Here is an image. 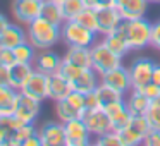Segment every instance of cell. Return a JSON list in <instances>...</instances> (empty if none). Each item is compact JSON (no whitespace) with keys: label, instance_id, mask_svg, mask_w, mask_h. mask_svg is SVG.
Segmentation results:
<instances>
[{"label":"cell","instance_id":"obj_1","mask_svg":"<svg viewBox=\"0 0 160 146\" xmlns=\"http://www.w3.org/2000/svg\"><path fill=\"white\" fill-rule=\"evenodd\" d=\"M26 35H28V41L35 46L36 50H48L53 45L62 40L60 36V26L52 24L43 17H36L26 26Z\"/></svg>","mask_w":160,"mask_h":146},{"label":"cell","instance_id":"obj_2","mask_svg":"<svg viewBox=\"0 0 160 146\" xmlns=\"http://www.w3.org/2000/svg\"><path fill=\"white\" fill-rule=\"evenodd\" d=\"M152 24L146 17L124 19L117 31L124 36L129 50H143L152 41Z\"/></svg>","mask_w":160,"mask_h":146},{"label":"cell","instance_id":"obj_3","mask_svg":"<svg viewBox=\"0 0 160 146\" xmlns=\"http://www.w3.org/2000/svg\"><path fill=\"white\" fill-rule=\"evenodd\" d=\"M60 36L67 46H91L97 41V33L84 28L76 19L66 21L60 26Z\"/></svg>","mask_w":160,"mask_h":146},{"label":"cell","instance_id":"obj_4","mask_svg":"<svg viewBox=\"0 0 160 146\" xmlns=\"http://www.w3.org/2000/svg\"><path fill=\"white\" fill-rule=\"evenodd\" d=\"M86 112L84 105V93L71 91L66 98L55 101V114L60 122H69L72 119H81Z\"/></svg>","mask_w":160,"mask_h":146},{"label":"cell","instance_id":"obj_5","mask_svg":"<svg viewBox=\"0 0 160 146\" xmlns=\"http://www.w3.org/2000/svg\"><path fill=\"white\" fill-rule=\"evenodd\" d=\"M150 131H152V124L146 115H132L129 124L117 132L121 136L122 146H138L143 144V139Z\"/></svg>","mask_w":160,"mask_h":146},{"label":"cell","instance_id":"obj_6","mask_svg":"<svg viewBox=\"0 0 160 146\" xmlns=\"http://www.w3.org/2000/svg\"><path fill=\"white\" fill-rule=\"evenodd\" d=\"M119 66H122V57L115 55L103 41H95L91 45V67L100 76Z\"/></svg>","mask_w":160,"mask_h":146},{"label":"cell","instance_id":"obj_7","mask_svg":"<svg viewBox=\"0 0 160 146\" xmlns=\"http://www.w3.org/2000/svg\"><path fill=\"white\" fill-rule=\"evenodd\" d=\"M153 66H155V62L148 57H136L129 64L128 71H129V76H131L132 90H143L148 83H152Z\"/></svg>","mask_w":160,"mask_h":146},{"label":"cell","instance_id":"obj_8","mask_svg":"<svg viewBox=\"0 0 160 146\" xmlns=\"http://www.w3.org/2000/svg\"><path fill=\"white\" fill-rule=\"evenodd\" d=\"M81 119H83V122L86 124L88 131L91 132L93 138H100V136L105 134V132L112 131V120L102 107L86 110Z\"/></svg>","mask_w":160,"mask_h":146},{"label":"cell","instance_id":"obj_9","mask_svg":"<svg viewBox=\"0 0 160 146\" xmlns=\"http://www.w3.org/2000/svg\"><path fill=\"white\" fill-rule=\"evenodd\" d=\"M42 110V101L24 95L22 91L18 93V100L14 105V115L24 124H35Z\"/></svg>","mask_w":160,"mask_h":146},{"label":"cell","instance_id":"obj_10","mask_svg":"<svg viewBox=\"0 0 160 146\" xmlns=\"http://www.w3.org/2000/svg\"><path fill=\"white\" fill-rule=\"evenodd\" d=\"M43 0H12L11 12L21 26H28L31 21L40 17Z\"/></svg>","mask_w":160,"mask_h":146},{"label":"cell","instance_id":"obj_11","mask_svg":"<svg viewBox=\"0 0 160 146\" xmlns=\"http://www.w3.org/2000/svg\"><path fill=\"white\" fill-rule=\"evenodd\" d=\"M66 127V146H88L91 144V132L88 131L83 119H72L64 122Z\"/></svg>","mask_w":160,"mask_h":146},{"label":"cell","instance_id":"obj_12","mask_svg":"<svg viewBox=\"0 0 160 146\" xmlns=\"http://www.w3.org/2000/svg\"><path fill=\"white\" fill-rule=\"evenodd\" d=\"M38 138L42 146H66V127L64 122L48 120L38 127Z\"/></svg>","mask_w":160,"mask_h":146},{"label":"cell","instance_id":"obj_13","mask_svg":"<svg viewBox=\"0 0 160 146\" xmlns=\"http://www.w3.org/2000/svg\"><path fill=\"white\" fill-rule=\"evenodd\" d=\"M100 83L114 88L115 91H119V93H122V95H128L129 91L132 90L131 76H129L128 67H124V66H119V67H115V69H110L105 74H102Z\"/></svg>","mask_w":160,"mask_h":146},{"label":"cell","instance_id":"obj_14","mask_svg":"<svg viewBox=\"0 0 160 146\" xmlns=\"http://www.w3.org/2000/svg\"><path fill=\"white\" fill-rule=\"evenodd\" d=\"M21 91L28 96L35 98V100H47L48 98V74L35 69L33 74L29 76V79L26 81V84L21 88Z\"/></svg>","mask_w":160,"mask_h":146},{"label":"cell","instance_id":"obj_15","mask_svg":"<svg viewBox=\"0 0 160 146\" xmlns=\"http://www.w3.org/2000/svg\"><path fill=\"white\" fill-rule=\"evenodd\" d=\"M124 21L115 5H108V7L98 9L97 11V22H98V35L105 36L108 33H114L115 29L121 26Z\"/></svg>","mask_w":160,"mask_h":146},{"label":"cell","instance_id":"obj_16","mask_svg":"<svg viewBox=\"0 0 160 146\" xmlns=\"http://www.w3.org/2000/svg\"><path fill=\"white\" fill-rule=\"evenodd\" d=\"M105 112H107V115L110 117L112 120V129L114 131H121L122 127H126V125L129 124V120H131L132 114L129 112L128 105H126V98L124 100H119V101H114V103L107 105V107H102Z\"/></svg>","mask_w":160,"mask_h":146},{"label":"cell","instance_id":"obj_17","mask_svg":"<svg viewBox=\"0 0 160 146\" xmlns=\"http://www.w3.org/2000/svg\"><path fill=\"white\" fill-rule=\"evenodd\" d=\"M60 64H62V57L48 48V50H40V52L36 53V59H35V62H33V66H35L36 71L45 72L50 76V74L59 71Z\"/></svg>","mask_w":160,"mask_h":146},{"label":"cell","instance_id":"obj_18","mask_svg":"<svg viewBox=\"0 0 160 146\" xmlns=\"http://www.w3.org/2000/svg\"><path fill=\"white\" fill-rule=\"evenodd\" d=\"M24 125V122L19 120L14 114L0 115V132L4 138V146H16V134Z\"/></svg>","mask_w":160,"mask_h":146},{"label":"cell","instance_id":"obj_19","mask_svg":"<svg viewBox=\"0 0 160 146\" xmlns=\"http://www.w3.org/2000/svg\"><path fill=\"white\" fill-rule=\"evenodd\" d=\"M72 91V84L69 79L62 76L60 72H53L48 76V98L53 101H59L66 98Z\"/></svg>","mask_w":160,"mask_h":146},{"label":"cell","instance_id":"obj_20","mask_svg":"<svg viewBox=\"0 0 160 146\" xmlns=\"http://www.w3.org/2000/svg\"><path fill=\"white\" fill-rule=\"evenodd\" d=\"M72 90L79 91V93H90V91L97 90V86L100 84V74L93 69V67H88L83 69L79 72V76L72 81Z\"/></svg>","mask_w":160,"mask_h":146},{"label":"cell","instance_id":"obj_21","mask_svg":"<svg viewBox=\"0 0 160 146\" xmlns=\"http://www.w3.org/2000/svg\"><path fill=\"white\" fill-rule=\"evenodd\" d=\"M148 0H121L117 4V9L122 19H138L145 17L146 11H148Z\"/></svg>","mask_w":160,"mask_h":146},{"label":"cell","instance_id":"obj_22","mask_svg":"<svg viewBox=\"0 0 160 146\" xmlns=\"http://www.w3.org/2000/svg\"><path fill=\"white\" fill-rule=\"evenodd\" d=\"M24 41H28V35L26 29H22L19 24H9L5 31L0 35V46L4 48H16Z\"/></svg>","mask_w":160,"mask_h":146},{"label":"cell","instance_id":"obj_23","mask_svg":"<svg viewBox=\"0 0 160 146\" xmlns=\"http://www.w3.org/2000/svg\"><path fill=\"white\" fill-rule=\"evenodd\" d=\"M62 59L81 69H88L91 67V46H67Z\"/></svg>","mask_w":160,"mask_h":146},{"label":"cell","instance_id":"obj_24","mask_svg":"<svg viewBox=\"0 0 160 146\" xmlns=\"http://www.w3.org/2000/svg\"><path fill=\"white\" fill-rule=\"evenodd\" d=\"M35 71L33 64H24V62H16L9 67V72H11V86L14 90L21 91V88L26 84V81L29 79V76Z\"/></svg>","mask_w":160,"mask_h":146},{"label":"cell","instance_id":"obj_25","mask_svg":"<svg viewBox=\"0 0 160 146\" xmlns=\"http://www.w3.org/2000/svg\"><path fill=\"white\" fill-rule=\"evenodd\" d=\"M126 105H128L129 112L132 115H146L150 105H152V100L146 96L143 91L139 90H131L126 98Z\"/></svg>","mask_w":160,"mask_h":146},{"label":"cell","instance_id":"obj_26","mask_svg":"<svg viewBox=\"0 0 160 146\" xmlns=\"http://www.w3.org/2000/svg\"><path fill=\"white\" fill-rule=\"evenodd\" d=\"M40 17L47 19L48 22L57 24V26H62L64 22H66L62 7H60V4L55 2V0H43L42 2V11H40Z\"/></svg>","mask_w":160,"mask_h":146},{"label":"cell","instance_id":"obj_27","mask_svg":"<svg viewBox=\"0 0 160 146\" xmlns=\"http://www.w3.org/2000/svg\"><path fill=\"white\" fill-rule=\"evenodd\" d=\"M18 90L12 86L0 84V115H11L14 114V105L18 100Z\"/></svg>","mask_w":160,"mask_h":146},{"label":"cell","instance_id":"obj_28","mask_svg":"<svg viewBox=\"0 0 160 146\" xmlns=\"http://www.w3.org/2000/svg\"><path fill=\"white\" fill-rule=\"evenodd\" d=\"M102 41H103L105 45H107L108 48H110L115 55H119V57H126L129 52H131V50H129V46H128V43H126V40H124V36H122L117 29H115L114 33L105 35Z\"/></svg>","mask_w":160,"mask_h":146},{"label":"cell","instance_id":"obj_29","mask_svg":"<svg viewBox=\"0 0 160 146\" xmlns=\"http://www.w3.org/2000/svg\"><path fill=\"white\" fill-rule=\"evenodd\" d=\"M97 96H98V103H100V107H107V105L114 103V101H119V100H124L126 95L119 93V91H115L114 88L107 86V84L100 83L97 86Z\"/></svg>","mask_w":160,"mask_h":146},{"label":"cell","instance_id":"obj_30","mask_svg":"<svg viewBox=\"0 0 160 146\" xmlns=\"http://www.w3.org/2000/svg\"><path fill=\"white\" fill-rule=\"evenodd\" d=\"M16 57V62H24V64H33L36 59V52L38 50L31 45L29 41H24L21 45H18L16 48H12Z\"/></svg>","mask_w":160,"mask_h":146},{"label":"cell","instance_id":"obj_31","mask_svg":"<svg viewBox=\"0 0 160 146\" xmlns=\"http://www.w3.org/2000/svg\"><path fill=\"white\" fill-rule=\"evenodd\" d=\"M60 7H62V12H64V19L71 21V19H76L86 9V5H84L83 0H64Z\"/></svg>","mask_w":160,"mask_h":146},{"label":"cell","instance_id":"obj_32","mask_svg":"<svg viewBox=\"0 0 160 146\" xmlns=\"http://www.w3.org/2000/svg\"><path fill=\"white\" fill-rule=\"evenodd\" d=\"M78 22H81V24L84 26V28L91 29V31H95L98 35V22H97V11L95 9H90L86 7L83 12H81L79 16L76 17Z\"/></svg>","mask_w":160,"mask_h":146},{"label":"cell","instance_id":"obj_33","mask_svg":"<svg viewBox=\"0 0 160 146\" xmlns=\"http://www.w3.org/2000/svg\"><path fill=\"white\" fill-rule=\"evenodd\" d=\"M95 144L97 146H122V141H121L119 132L112 129V131L105 132L100 138H95Z\"/></svg>","mask_w":160,"mask_h":146},{"label":"cell","instance_id":"obj_34","mask_svg":"<svg viewBox=\"0 0 160 146\" xmlns=\"http://www.w3.org/2000/svg\"><path fill=\"white\" fill-rule=\"evenodd\" d=\"M146 117H148L153 129H160V95L155 100H152V105L146 112Z\"/></svg>","mask_w":160,"mask_h":146},{"label":"cell","instance_id":"obj_35","mask_svg":"<svg viewBox=\"0 0 160 146\" xmlns=\"http://www.w3.org/2000/svg\"><path fill=\"white\" fill-rule=\"evenodd\" d=\"M81 71H83L81 67H78V66H74V64H71V62H67V60L62 59V64H60V67H59V71H57V72H60L64 77H66V79H69L71 83H72V81L79 76Z\"/></svg>","mask_w":160,"mask_h":146},{"label":"cell","instance_id":"obj_36","mask_svg":"<svg viewBox=\"0 0 160 146\" xmlns=\"http://www.w3.org/2000/svg\"><path fill=\"white\" fill-rule=\"evenodd\" d=\"M36 134H38V129H36L35 124H24L18 131V134H16V146H22L26 139L31 138V136H36Z\"/></svg>","mask_w":160,"mask_h":146},{"label":"cell","instance_id":"obj_37","mask_svg":"<svg viewBox=\"0 0 160 146\" xmlns=\"http://www.w3.org/2000/svg\"><path fill=\"white\" fill-rule=\"evenodd\" d=\"M0 64H2V66H7V67H11L12 64H16V57H14L12 48L0 46Z\"/></svg>","mask_w":160,"mask_h":146},{"label":"cell","instance_id":"obj_38","mask_svg":"<svg viewBox=\"0 0 160 146\" xmlns=\"http://www.w3.org/2000/svg\"><path fill=\"white\" fill-rule=\"evenodd\" d=\"M145 146H160V129H153L146 134V138L143 139Z\"/></svg>","mask_w":160,"mask_h":146},{"label":"cell","instance_id":"obj_39","mask_svg":"<svg viewBox=\"0 0 160 146\" xmlns=\"http://www.w3.org/2000/svg\"><path fill=\"white\" fill-rule=\"evenodd\" d=\"M150 45L160 50V19L152 24V41H150Z\"/></svg>","mask_w":160,"mask_h":146},{"label":"cell","instance_id":"obj_40","mask_svg":"<svg viewBox=\"0 0 160 146\" xmlns=\"http://www.w3.org/2000/svg\"><path fill=\"white\" fill-rule=\"evenodd\" d=\"M84 5L90 9H95V11H98V9H103V7H108V5H114V2L112 0H83Z\"/></svg>","mask_w":160,"mask_h":146},{"label":"cell","instance_id":"obj_41","mask_svg":"<svg viewBox=\"0 0 160 146\" xmlns=\"http://www.w3.org/2000/svg\"><path fill=\"white\" fill-rule=\"evenodd\" d=\"M84 105H86V110L100 107V103H98V96H97V91H95V90L90 91V93H84Z\"/></svg>","mask_w":160,"mask_h":146},{"label":"cell","instance_id":"obj_42","mask_svg":"<svg viewBox=\"0 0 160 146\" xmlns=\"http://www.w3.org/2000/svg\"><path fill=\"white\" fill-rule=\"evenodd\" d=\"M139 91H143V93H145L150 100H155V98L160 95V86H157L155 83H148L145 88H143V90H139Z\"/></svg>","mask_w":160,"mask_h":146},{"label":"cell","instance_id":"obj_43","mask_svg":"<svg viewBox=\"0 0 160 146\" xmlns=\"http://www.w3.org/2000/svg\"><path fill=\"white\" fill-rule=\"evenodd\" d=\"M0 84L11 86V72H9V67L2 66V64H0Z\"/></svg>","mask_w":160,"mask_h":146},{"label":"cell","instance_id":"obj_44","mask_svg":"<svg viewBox=\"0 0 160 146\" xmlns=\"http://www.w3.org/2000/svg\"><path fill=\"white\" fill-rule=\"evenodd\" d=\"M152 83H155L157 86H160V64H155V66H153Z\"/></svg>","mask_w":160,"mask_h":146},{"label":"cell","instance_id":"obj_45","mask_svg":"<svg viewBox=\"0 0 160 146\" xmlns=\"http://www.w3.org/2000/svg\"><path fill=\"white\" fill-rule=\"evenodd\" d=\"M22 146H42V141H40L38 134H36V136H31V138L26 139L24 144H22Z\"/></svg>","mask_w":160,"mask_h":146},{"label":"cell","instance_id":"obj_46","mask_svg":"<svg viewBox=\"0 0 160 146\" xmlns=\"http://www.w3.org/2000/svg\"><path fill=\"white\" fill-rule=\"evenodd\" d=\"M9 24H11V22H9L7 16H4L2 12H0V35H2V33L5 31V28H7Z\"/></svg>","mask_w":160,"mask_h":146},{"label":"cell","instance_id":"obj_47","mask_svg":"<svg viewBox=\"0 0 160 146\" xmlns=\"http://www.w3.org/2000/svg\"><path fill=\"white\" fill-rule=\"evenodd\" d=\"M0 146H4V138H2V132H0Z\"/></svg>","mask_w":160,"mask_h":146},{"label":"cell","instance_id":"obj_48","mask_svg":"<svg viewBox=\"0 0 160 146\" xmlns=\"http://www.w3.org/2000/svg\"><path fill=\"white\" fill-rule=\"evenodd\" d=\"M150 4H160V0H148Z\"/></svg>","mask_w":160,"mask_h":146},{"label":"cell","instance_id":"obj_49","mask_svg":"<svg viewBox=\"0 0 160 146\" xmlns=\"http://www.w3.org/2000/svg\"><path fill=\"white\" fill-rule=\"evenodd\" d=\"M112 2H114V5H115V7H117V4H119V2H121V0H112Z\"/></svg>","mask_w":160,"mask_h":146},{"label":"cell","instance_id":"obj_50","mask_svg":"<svg viewBox=\"0 0 160 146\" xmlns=\"http://www.w3.org/2000/svg\"><path fill=\"white\" fill-rule=\"evenodd\" d=\"M55 2H59V4H62V2H64V0H55Z\"/></svg>","mask_w":160,"mask_h":146}]
</instances>
